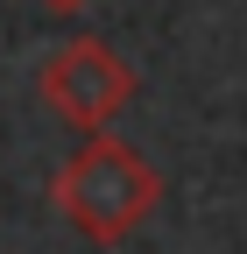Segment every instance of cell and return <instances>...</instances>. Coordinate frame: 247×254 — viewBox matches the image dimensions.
Instances as JSON below:
<instances>
[{
  "instance_id": "2",
  "label": "cell",
  "mask_w": 247,
  "mask_h": 254,
  "mask_svg": "<svg viewBox=\"0 0 247 254\" xmlns=\"http://www.w3.org/2000/svg\"><path fill=\"white\" fill-rule=\"evenodd\" d=\"M36 92H43V106L64 127H78V134H113V120L141 92V71L106 36H71V43H57L36 64Z\"/></svg>"
},
{
  "instance_id": "1",
  "label": "cell",
  "mask_w": 247,
  "mask_h": 254,
  "mask_svg": "<svg viewBox=\"0 0 247 254\" xmlns=\"http://www.w3.org/2000/svg\"><path fill=\"white\" fill-rule=\"evenodd\" d=\"M50 205L64 212L92 247H120L148 212L163 205V177L120 134H85L78 155L50 177Z\"/></svg>"
},
{
  "instance_id": "3",
  "label": "cell",
  "mask_w": 247,
  "mask_h": 254,
  "mask_svg": "<svg viewBox=\"0 0 247 254\" xmlns=\"http://www.w3.org/2000/svg\"><path fill=\"white\" fill-rule=\"evenodd\" d=\"M50 14H78V7H92V0H43Z\"/></svg>"
}]
</instances>
